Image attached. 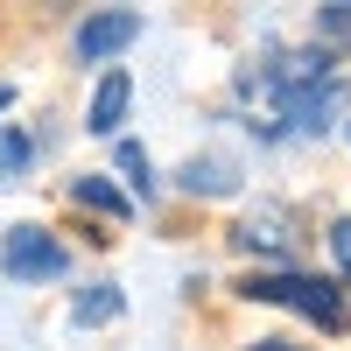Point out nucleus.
Returning <instances> with one entry per match:
<instances>
[{"label": "nucleus", "mask_w": 351, "mask_h": 351, "mask_svg": "<svg viewBox=\"0 0 351 351\" xmlns=\"http://www.w3.org/2000/svg\"><path fill=\"white\" fill-rule=\"evenodd\" d=\"M324 28H330V36H351V0H330V8H324Z\"/></svg>", "instance_id": "12"}, {"label": "nucleus", "mask_w": 351, "mask_h": 351, "mask_svg": "<svg viewBox=\"0 0 351 351\" xmlns=\"http://www.w3.org/2000/svg\"><path fill=\"white\" fill-rule=\"evenodd\" d=\"M127 43H141V14L134 8H106V14H92L77 28V56L84 64H106V56H120Z\"/></svg>", "instance_id": "3"}, {"label": "nucleus", "mask_w": 351, "mask_h": 351, "mask_svg": "<svg viewBox=\"0 0 351 351\" xmlns=\"http://www.w3.org/2000/svg\"><path fill=\"white\" fill-rule=\"evenodd\" d=\"M253 351H309V344H281V337H260Z\"/></svg>", "instance_id": "13"}, {"label": "nucleus", "mask_w": 351, "mask_h": 351, "mask_svg": "<svg viewBox=\"0 0 351 351\" xmlns=\"http://www.w3.org/2000/svg\"><path fill=\"white\" fill-rule=\"evenodd\" d=\"M246 302H281V309H302L316 330H344V295L316 274H253L239 288Z\"/></svg>", "instance_id": "1"}, {"label": "nucleus", "mask_w": 351, "mask_h": 351, "mask_svg": "<svg viewBox=\"0 0 351 351\" xmlns=\"http://www.w3.org/2000/svg\"><path fill=\"white\" fill-rule=\"evenodd\" d=\"M71 316H77V324H112V316H120V281H92L71 302Z\"/></svg>", "instance_id": "6"}, {"label": "nucleus", "mask_w": 351, "mask_h": 351, "mask_svg": "<svg viewBox=\"0 0 351 351\" xmlns=\"http://www.w3.org/2000/svg\"><path fill=\"white\" fill-rule=\"evenodd\" d=\"M120 169H127V183H141V190H148V148L120 141Z\"/></svg>", "instance_id": "10"}, {"label": "nucleus", "mask_w": 351, "mask_h": 351, "mask_svg": "<svg viewBox=\"0 0 351 351\" xmlns=\"http://www.w3.org/2000/svg\"><path fill=\"white\" fill-rule=\"evenodd\" d=\"M183 190L218 197V190H232V169H225V162H183Z\"/></svg>", "instance_id": "9"}, {"label": "nucleus", "mask_w": 351, "mask_h": 351, "mask_svg": "<svg viewBox=\"0 0 351 351\" xmlns=\"http://www.w3.org/2000/svg\"><path fill=\"white\" fill-rule=\"evenodd\" d=\"M330 253H337V267H344V281H351V218L330 225Z\"/></svg>", "instance_id": "11"}, {"label": "nucleus", "mask_w": 351, "mask_h": 351, "mask_svg": "<svg viewBox=\"0 0 351 351\" xmlns=\"http://www.w3.org/2000/svg\"><path fill=\"white\" fill-rule=\"evenodd\" d=\"M77 204H92V211H106V218H127V197L106 183V176H77V190H71Z\"/></svg>", "instance_id": "7"}, {"label": "nucleus", "mask_w": 351, "mask_h": 351, "mask_svg": "<svg viewBox=\"0 0 351 351\" xmlns=\"http://www.w3.org/2000/svg\"><path fill=\"white\" fill-rule=\"evenodd\" d=\"M0 267H8L14 281H56L71 260H64V246L49 239V225H14L8 246H0Z\"/></svg>", "instance_id": "2"}, {"label": "nucleus", "mask_w": 351, "mask_h": 351, "mask_svg": "<svg viewBox=\"0 0 351 351\" xmlns=\"http://www.w3.org/2000/svg\"><path fill=\"white\" fill-rule=\"evenodd\" d=\"M127 99H134V77H127V71H106V77H99V92H92L84 127H92V134H112V127L127 120Z\"/></svg>", "instance_id": "4"}, {"label": "nucleus", "mask_w": 351, "mask_h": 351, "mask_svg": "<svg viewBox=\"0 0 351 351\" xmlns=\"http://www.w3.org/2000/svg\"><path fill=\"white\" fill-rule=\"evenodd\" d=\"M28 155H36V141H28V127H14V134H0V183H21V169H28Z\"/></svg>", "instance_id": "8"}, {"label": "nucleus", "mask_w": 351, "mask_h": 351, "mask_svg": "<svg viewBox=\"0 0 351 351\" xmlns=\"http://www.w3.org/2000/svg\"><path fill=\"white\" fill-rule=\"evenodd\" d=\"M232 246H246V253H288V246H295V232H288L281 211H253L239 232H232Z\"/></svg>", "instance_id": "5"}, {"label": "nucleus", "mask_w": 351, "mask_h": 351, "mask_svg": "<svg viewBox=\"0 0 351 351\" xmlns=\"http://www.w3.org/2000/svg\"><path fill=\"white\" fill-rule=\"evenodd\" d=\"M8 106H14V84H0V112H8Z\"/></svg>", "instance_id": "14"}]
</instances>
